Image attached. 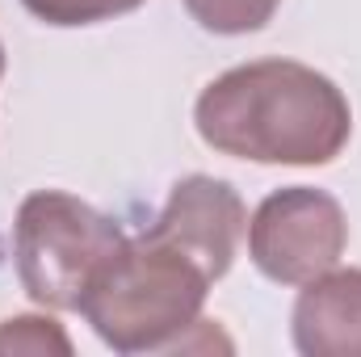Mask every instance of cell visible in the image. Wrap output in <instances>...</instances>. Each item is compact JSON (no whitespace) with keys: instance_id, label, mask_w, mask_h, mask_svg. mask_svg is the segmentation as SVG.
<instances>
[{"instance_id":"7a4b0ae2","label":"cell","mask_w":361,"mask_h":357,"mask_svg":"<svg viewBox=\"0 0 361 357\" xmlns=\"http://www.w3.org/2000/svg\"><path fill=\"white\" fill-rule=\"evenodd\" d=\"M210 286L197 261L139 236L97 273L80 315L114 353H164L180 349L185 332L202 324Z\"/></svg>"},{"instance_id":"52a82bcc","label":"cell","mask_w":361,"mask_h":357,"mask_svg":"<svg viewBox=\"0 0 361 357\" xmlns=\"http://www.w3.org/2000/svg\"><path fill=\"white\" fill-rule=\"evenodd\" d=\"M281 0H185L189 17L210 30V34H223V38H235V34H257L273 21Z\"/></svg>"},{"instance_id":"30bf717a","label":"cell","mask_w":361,"mask_h":357,"mask_svg":"<svg viewBox=\"0 0 361 357\" xmlns=\"http://www.w3.org/2000/svg\"><path fill=\"white\" fill-rule=\"evenodd\" d=\"M0 80H4V47H0Z\"/></svg>"},{"instance_id":"3957f363","label":"cell","mask_w":361,"mask_h":357,"mask_svg":"<svg viewBox=\"0 0 361 357\" xmlns=\"http://www.w3.org/2000/svg\"><path fill=\"white\" fill-rule=\"evenodd\" d=\"M126 231L63 189H34L17 206L13 257L21 290L51 311H80L97 273L126 248Z\"/></svg>"},{"instance_id":"5b68a950","label":"cell","mask_w":361,"mask_h":357,"mask_svg":"<svg viewBox=\"0 0 361 357\" xmlns=\"http://www.w3.org/2000/svg\"><path fill=\"white\" fill-rule=\"evenodd\" d=\"M244 231H248V210H244L235 185L223 177L193 173L169 189L160 219L143 236L185 253L189 261L206 269L210 282H219V277H227V269L235 261Z\"/></svg>"},{"instance_id":"6da1fadb","label":"cell","mask_w":361,"mask_h":357,"mask_svg":"<svg viewBox=\"0 0 361 357\" xmlns=\"http://www.w3.org/2000/svg\"><path fill=\"white\" fill-rule=\"evenodd\" d=\"M193 126L206 147L252 164H332L349 135V97L324 72L294 59H257L214 76L197 105Z\"/></svg>"},{"instance_id":"8992f818","label":"cell","mask_w":361,"mask_h":357,"mask_svg":"<svg viewBox=\"0 0 361 357\" xmlns=\"http://www.w3.org/2000/svg\"><path fill=\"white\" fill-rule=\"evenodd\" d=\"M290 337L302 357H361V269L332 265L302 282Z\"/></svg>"},{"instance_id":"277c9868","label":"cell","mask_w":361,"mask_h":357,"mask_svg":"<svg viewBox=\"0 0 361 357\" xmlns=\"http://www.w3.org/2000/svg\"><path fill=\"white\" fill-rule=\"evenodd\" d=\"M349 244L345 206L311 185L273 189L248 223V257L277 286H302L341 265Z\"/></svg>"},{"instance_id":"9c48e42d","label":"cell","mask_w":361,"mask_h":357,"mask_svg":"<svg viewBox=\"0 0 361 357\" xmlns=\"http://www.w3.org/2000/svg\"><path fill=\"white\" fill-rule=\"evenodd\" d=\"M38 21L72 30V25H97V21H114L122 13H135L143 0H21Z\"/></svg>"},{"instance_id":"ba28073f","label":"cell","mask_w":361,"mask_h":357,"mask_svg":"<svg viewBox=\"0 0 361 357\" xmlns=\"http://www.w3.org/2000/svg\"><path fill=\"white\" fill-rule=\"evenodd\" d=\"M0 353L72 357V337L47 315H13V320H0Z\"/></svg>"}]
</instances>
